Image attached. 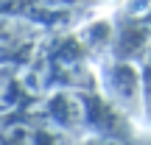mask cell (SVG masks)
<instances>
[{"mask_svg":"<svg viewBox=\"0 0 151 145\" xmlns=\"http://www.w3.org/2000/svg\"><path fill=\"white\" fill-rule=\"evenodd\" d=\"M104 84H106L109 95L115 98L118 106H123L126 112H140V103H143V89H140V73L137 67L126 64H112L104 70Z\"/></svg>","mask_w":151,"mask_h":145,"instance_id":"6da1fadb","label":"cell"},{"mask_svg":"<svg viewBox=\"0 0 151 145\" xmlns=\"http://www.w3.org/2000/svg\"><path fill=\"white\" fill-rule=\"evenodd\" d=\"M134 142V140H132ZM129 140H115V137H95V140H90L87 145H132Z\"/></svg>","mask_w":151,"mask_h":145,"instance_id":"7a4b0ae2","label":"cell"},{"mask_svg":"<svg viewBox=\"0 0 151 145\" xmlns=\"http://www.w3.org/2000/svg\"><path fill=\"white\" fill-rule=\"evenodd\" d=\"M132 145H151V134H140V137H137V140L132 142Z\"/></svg>","mask_w":151,"mask_h":145,"instance_id":"3957f363","label":"cell"}]
</instances>
